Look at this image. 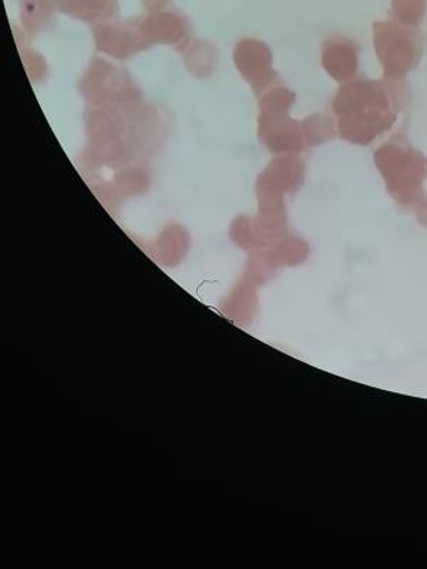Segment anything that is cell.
<instances>
[{
    "mask_svg": "<svg viewBox=\"0 0 427 569\" xmlns=\"http://www.w3.org/2000/svg\"><path fill=\"white\" fill-rule=\"evenodd\" d=\"M395 80H352L334 99L340 137L356 146H368L396 123L398 94Z\"/></svg>",
    "mask_w": 427,
    "mask_h": 569,
    "instance_id": "obj_1",
    "label": "cell"
},
{
    "mask_svg": "<svg viewBox=\"0 0 427 569\" xmlns=\"http://www.w3.org/2000/svg\"><path fill=\"white\" fill-rule=\"evenodd\" d=\"M374 161L386 190L399 206L418 207L424 201L427 159L404 137H394L380 146Z\"/></svg>",
    "mask_w": 427,
    "mask_h": 569,
    "instance_id": "obj_2",
    "label": "cell"
},
{
    "mask_svg": "<svg viewBox=\"0 0 427 569\" xmlns=\"http://www.w3.org/2000/svg\"><path fill=\"white\" fill-rule=\"evenodd\" d=\"M374 44L386 80L404 79L419 62L421 36L416 28L405 27L396 20L376 23Z\"/></svg>",
    "mask_w": 427,
    "mask_h": 569,
    "instance_id": "obj_3",
    "label": "cell"
},
{
    "mask_svg": "<svg viewBox=\"0 0 427 569\" xmlns=\"http://www.w3.org/2000/svg\"><path fill=\"white\" fill-rule=\"evenodd\" d=\"M324 69L339 83L355 80L359 69V48L352 39L335 36L325 42L322 50Z\"/></svg>",
    "mask_w": 427,
    "mask_h": 569,
    "instance_id": "obj_4",
    "label": "cell"
},
{
    "mask_svg": "<svg viewBox=\"0 0 427 569\" xmlns=\"http://www.w3.org/2000/svg\"><path fill=\"white\" fill-rule=\"evenodd\" d=\"M427 0H391V14L396 22L416 28L425 18Z\"/></svg>",
    "mask_w": 427,
    "mask_h": 569,
    "instance_id": "obj_5",
    "label": "cell"
},
{
    "mask_svg": "<svg viewBox=\"0 0 427 569\" xmlns=\"http://www.w3.org/2000/svg\"><path fill=\"white\" fill-rule=\"evenodd\" d=\"M305 137L309 146H318L335 136L332 120L328 116H314L304 123Z\"/></svg>",
    "mask_w": 427,
    "mask_h": 569,
    "instance_id": "obj_6",
    "label": "cell"
},
{
    "mask_svg": "<svg viewBox=\"0 0 427 569\" xmlns=\"http://www.w3.org/2000/svg\"><path fill=\"white\" fill-rule=\"evenodd\" d=\"M416 217H418L420 223L427 227V200L420 202L418 210H416Z\"/></svg>",
    "mask_w": 427,
    "mask_h": 569,
    "instance_id": "obj_7",
    "label": "cell"
}]
</instances>
